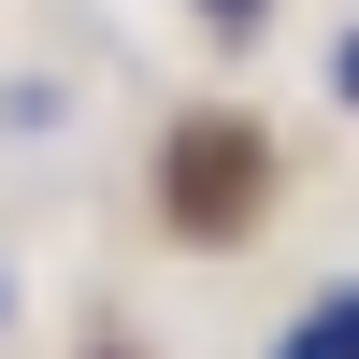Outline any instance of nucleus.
Returning a JSON list of instances; mask_svg holds the SVG:
<instances>
[{"instance_id": "f257e3e1", "label": "nucleus", "mask_w": 359, "mask_h": 359, "mask_svg": "<svg viewBox=\"0 0 359 359\" xmlns=\"http://www.w3.org/2000/svg\"><path fill=\"white\" fill-rule=\"evenodd\" d=\"M259 187H273V158H259V130H230V115H187L158 158V201L172 230H201V245H230V230L259 216Z\"/></svg>"}, {"instance_id": "f03ea898", "label": "nucleus", "mask_w": 359, "mask_h": 359, "mask_svg": "<svg viewBox=\"0 0 359 359\" xmlns=\"http://www.w3.org/2000/svg\"><path fill=\"white\" fill-rule=\"evenodd\" d=\"M316 345H331V359H359V287H331V302H316Z\"/></svg>"}, {"instance_id": "7ed1b4c3", "label": "nucleus", "mask_w": 359, "mask_h": 359, "mask_svg": "<svg viewBox=\"0 0 359 359\" xmlns=\"http://www.w3.org/2000/svg\"><path fill=\"white\" fill-rule=\"evenodd\" d=\"M201 15H216V29H259V15H273V0H201Z\"/></svg>"}, {"instance_id": "20e7f679", "label": "nucleus", "mask_w": 359, "mask_h": 359, "mask_svg": "<svg viewBox=\"0 0 359 359\" xmlns=\"http://www.w3.org/2000/svg\"><path fill=\"white\" fill-rule=\"evenodd\" d=\"M331 86H345V101H359V29H345V43H331Z\"/></svg>"}, {"instance_id": "39448f33", "label": "nucleus", "mask_w": 359, "mask_h": 359, "mask_svg": "<svg viewBox=\"0 0 359 359\" xmlns=\"http://www.w3.org/2000/svg\"><path fill=\"white\" fill-rule=\"evenodd\" d=\"M273 359H331V345H316V316H302V331H287V345H273Z\"/></svg>"}]
</instances>
